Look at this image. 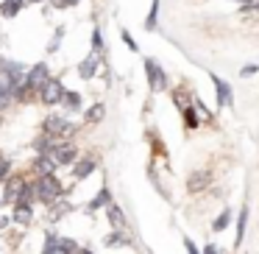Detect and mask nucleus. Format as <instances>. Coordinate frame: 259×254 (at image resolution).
<instances>
[{
  "label": "nucleus",
  "mask_w": 259,
  "mask_h": 254,
  "mask_svg": "<svg viewBox=\"0 0 259 254\" xmlns=\"http://www.w3.org/2000/svg\"><path fill=\"white\" fill-rule=\"evenodd\" d=\"M36 185V198H39L42 204H56L59 201V193H62V185H59V179L53 173H48V176H39V179L34 182Z\"/></svg>",
  "instance_id": "obj_1"
},
{
  "label": "nucleus",
  "mask_w": 259,
  "mask_h": 254,
  "mask_svg": "<svg viewBox=\"0 0 259 254\" xmlns=\"http://www.w3.org/2000/svg\"><path fill=\"white\" fill-rule=\"evenodd\" d=\"M45 134L51 137H73L75 134V126L70 123V120H64L62 115H48L45 118Z\"/></svg>",
  "instance_id": "obj_2"
},
{
  "label": "nucleus",
  "mask_w": 259,
  "mask_h": 254,
  "mask_svg": "<svg viewBox=\"0 0 259 254\" xmlns=\"http://www.w3.org/2000/svg\"><path fill=\"white\" fill-rule=\"evenodd\" d=\"M48 154H51V159L56 165H73L75 162V146L62 140V137H56V142H53V148Z\"/></svg>",
  "instance_id": "obj_3"
},
{
  "label": "nucleus",
  "mask_w": 259,
  "mask_h": 254,
  "mask_svg": "<svg viewBox=\"0 0 259 254\" xmlns=\"http://www.w3.org/2000/svg\"><path fill=\"white\" fill-rule=\"evenodd\" d=\"M64 87H62V81L59 79H48L45 84L39 87V98H42V103H48V106H56V103H62V98H64Z\"/></svg>",
  "instance_id": "obj_4"
},
{
  "label": "nucleus",
  "mask_w": 259,
  "mask_h": 254,
  "mask_svg": "<svg viewBox=\"0 0 259 254\" xmlns=\"http://www.w3.org/2000/svg\"><path fill=\"white\" fill-rule=\"evenodd\" d=\"M25 187H28V182L23 179V176H14V179L6 182V190H3V204H12V207H17L20 201H23L25 196Z\"/></svg>",
  "instance_id": "obj_5"
},
{
  "label": "nucleus",
  "mask_w": 259,
  "mask_h": 254,
  "mask_svg": "<svg viewBox=\"0 0 259 254\" xmlns=\"http://www.w3.org/2000/svg\"><path fill=\"white\" fill-rule=\"evenodd\" d=\"M145 76H148V84H151L153 92H162L164 87H167V76L159 67L156 59H145Z\"/></svg>",
  "instance_id": "obj_6"
},
{
  "label": "nucleus",
  "mask_w": 259,
  "mask_h": 254,
  "mask_svg": "<svg viewBox=\"0 0 259 254\" xmlns=\"http://www.w3.org/2000/svg\"><path fill=\"white\" fill-rule=\"evenodd\" d=\"M51 79L48 76V64L45 62H39V64H34V67H28V73H25V87H28V92H39V87L45 84V81Z\"/></svg>",
  "instance_id": "obj_7"
},
{
  "label": "nucleus",
  "mask_w": 259,
  "mask_h": 254,
  "mask_svg": "<svg viewBox=\"0 0 259 254\" xmlns=\"http://www.w3.org/2000/svg\"><path fill=\"white\" fill-rule=\"evenodd\" d=\"M0 73L9 76V79H12L14 84L20 87V84L25 81V73H28V70H25L20 62H12V59H0Z\"/></svg>",
  "instance_id": "obj_8"
},
{
  "label": "nucleus",
  "mask_w": 259,
  "mask_h": 254,
  "mask_svg": "<svg viewBox=\"0 0 259 254\" xmlns=\"http://www.w3.org/2000/svg\"><path fill=\"white\" fill-rule=\"evenodd\" d=\"M106 215H109V224H112V229H117V232H125L128 229V221H125V212L117 207V204H109L106 207Z\"/></svg>",
  "instance_id": "obj_9"
},
{
  "label": "nucleus",
  "mask_w": 259,
  "mask_h": 254,
  "mask_svg": "<svg viewBox=\"0 0 259 254\" xmlns=\"http://www.w3.org/2000/svg\"><path fill=\"white\" fill-rule=\"evenodd\" d=\"M212 84H214V90H218V103L220 106H231V103H234V98H231V87L214 73H212Z\"/></svg>",
  "instance_id": "obj_10"
},
{
  "label": "nucleus",
  "mask_w": 259,
  "mask_h": 254,
  "mask_svg": "<svg viewBox=\"0 0 259 254\" xmlns=\"http://www.w3.org/2000/svg\"><path fill=\"white\" fill-rule=\"evenodd\" d=\"M98 64H101V56H98V53H90V56L78 64V76H81V79H92L95 70H98Z\"/></svg>",
  "instance_id": "obj_11"
},
{
  "label": "nucleus",
  "mask_w": 259,
  "mask_h": 254,
  "mask_svg": "<svg viewBox=\"0 0 259 254\" xmlns=\"http://www.w3.org/2000/svg\"><path fill=\"white\" fill-rule=\"evenodd\" d=\"M34 170H36V176H48V173L56 170V162L51 159V154H39L36 162H34Z\"/></svg>",
  "instance_id": "obj_12"
},
{
  "label": "nucleus",
  "mask_w": 259,
  "mask_h": 254,
  "mask_svg": "<svg viewBox=\"0 0 259 254\" xmlns=\"http://www.w3.org/2000/svg\"><path fill=\"white\" fill-rule=\"evenodd\" d=\"M103 243H106V246H131V237L125 235V232H117V229H114L112 235L103 237Z\"/></svg>",
  "instance_id": "obj_13"
},
{
  "label": "nucleus",
  "mask_w": 259,
  "mask_h": 254,
  "mask_svg": "<svg viewBox=\"0 0 259 254\" xmlns=\"http://www.w3.org/2000/svg\"><path fill=\"white\" fill-rule=\"evenodd\" d=\"M14 224H31V204H17V207H14Z\"/></svg>",
  "instance_id": "obj_14"
},
{
  "label": "nucleus",
  "mask_w": 259,
  "mask_h": 254,
  "mask_svg": "<svg viewBox=\"0 0 259 254\" xmlns=\"http://www.w3.org/2000/svg\"><path fill=\"white\" fill-rule=\"evenodd\" d=\"M109 204H112V193H109V187H101V193L90 201V209H101V207H109Z\"/></svg>",
  "instance_id": "obj_15"
},
{
  "label": "nucleus",
  "mask_w": 259,
  "mask_h": 254,
  "mask_svg": "<svg viewBox=\"0 0 259 254\" xmlns=\"http://www.w3.org/2000/svg\"><path fill=\"white\" fill-rule=\"evenodd\" d=\"M245 224H248V207L240 209V221H237V235H234V246L242 243V235H245Z\"/></svg>",
  "instance_id": "obj_16"
},
{
  "label": "nucleus",
  "mask_w": 259,
  "mask_h": 254,
  "mask_svg": "<svg viewBox=\"0 0 259 254\" xmlns=\"http://www.w3.org/2000/svg\"><path fill=\"white\" fill-rule=\"evenodd\" d=\"M23 9V0H3V6H0V14L3 17H14V14Z\"/></svg>",
  "instance_id": "obj_17"
},
{
  "label": "nucleus",
  "mask_w": 259,
  "mask_h": 254,
  "mask_svg": "<svg viewBox=\"0 0 259 254\" xmlns=\"http://www.w3.org/2000/svg\"><path fill=\"white\" fill-rule=\"evenodd\" d=\"M92 170H95V159H81V162H75V176L78 179H87Z\"/></svg>",
  "instance_id": "obj_18"
},
{
  "label": "nucleus",
  "mask_w": 259,
  "mask_h": 254,
  "mask_svg": "<svg viewBox=\"0 0 259 254\" xmlns=\"http://www.w3.org/2000/svg\"><path fill=\"white\" fill-rule=\"evenodd\" d=\"M62 106L64 109H70V112H75V109H78L81 106V95H78V92H64V98H62Z\"/></svg>",
  "instance_id": "obj_19"
},
{
  "label": "nucleus",
  "mask_w": 259,
  "mask_h": 254,
  "mask_svg": "<svg viewBox=\"0 0 259 254\" xmlns=\"http://www.w3.org/2000/svg\"><path fill=\"white\" fill-rule=\"evenodd\" d=\"M229 224H231V209H223V212L214 218V226H212V229H214V232H223Z\"/></svg>",
  "instance_id": "obj_20"
},
{
  "label": "nucleus",
  "mask_w": 259,
  "mask_h": 254,
  "mask_svg": "<svg viewBox=\"0 0 259 254\" xmlns=\"http://www.w3.org/2000/svg\"><path fill=\"white\" fill-rule=\"evenodd\" d=\"M103 115H106V106H103V103H95V106H92L90 112H87V123H98V120H101Z\"/></svg>",
  "instance_id": "obj_21"
},
{
  "label": "nucleus",
  "mask_w": 259,
  "mask_h": 254,
  "mask_svg": "<svg viewBox=\"0 0 259 254\" xmlns=\"http://www.w3.org/2000/svg\"><path fill=\"white\" fill-rule=\"evenodd\" d=\"M206 179H209L206 170H203V173H192L190 176V190H201V187H206Z\"/></svg>",
  "instance_id": "obj_22"
},
{
  "label": "nucleus",
  "mask_w": 259,
  "mask_h": 254,
  "mask_svg": "<svg viewBox=\"0 0 259 254\" xmlns=\"http://www.w3.org/2000/svg\"><path fill=\"white\" fill-rule=\"evenodd\" d=\"M156 17H159V0H153V3H151V14H148V20H145V28L148 31L156 28Z\"/></svg>",
  "instance_id": "obj_23"
},
{
  "label": "nucleus",
  "mask_w": 259,
  "mask_h": 254,
  "mask_svg": "<svg viewBox=\"0 0 259 254\" xmlns=\"http://www.w3.org/2000/svg\"><path fill=\"white\" fill-rule=\"evenodd\" d=\"M59 248L67 254H75L78 251V246H75V240H70V237H59Z\"/></svg>",
  "instance_id": "obj_24"
},
{
  "label": "nucleus",
  "mask_w": 259,
  "mask_h": 254,
  "mask_svg": "<svg viewBox=\"0 0 259 254\" xmlns=\"http://www.w3.org/2000/svg\"><path fill=\"white\" fill-rule=\"evenodd\" d=\"M184 123H187V129H195V126H198V118H195V109H192V106L184 109Z\"/></svg>",
  "instance_id": "obj_25"
},
{
  "label": "nucleus",
  "mask_w": 259,
  "mask_h": 254,
  "mask_svg": "<svg viewBox=\"0 0 259 254\" xmlns=\"http://www.w3.org/2000/svg\"><path fill=\"white\" fill-rule=\"evenodd\" d=\"M62 37H64V28H59L56 34H53L51 45H48V53H56V51H59V45H62Z\"/></svg>",
  "instance_id": "obj_26"
},
{
  "label": "nucleus",
  "mask_w": 259,
  "mask_h": 254,
  "mask_svg": "<svg viewBox=\"0 0 259 254\" xmlns=\"http://www.w3.org/2000/svg\"><path fill=\"white\" fill-rule=\"evenodd\" d=\"M101 51H103V42H101V28H95V31H92V53H98V56H101Z\"/></svg>",
  "instance_id": "obj_27"
},
{
  "label": "nucleus",
  "mask_w": 259,
  "mask_h": 254,
  "mask_svg": "<svg viewBox=\"0 0 259 254\" xmlns=\"http://www.w3.org/2000/svg\"><path fill=\"white\" fill-rule=\"evenodd\" d=\"M256 73H259V64H245V67L240 70V76H245V79L248 76H256Z\"/></svg>",
  "instance_id": "obj_28"
},
{
  "label": "nucleus",
  "mask_w": 259,
  "mask_h": 254,
  "mask_svg": "<svg viewBox=\"0 0 259 254\" xmlns=\"http://www.w3.org/2000/svg\"><path fill=\"white\" fill-rule=\"evenodd\" d=\"M9 168H12V162H9L6 157H0V179H6V173H9Z\"/></svg>",
  "instance_id": "obj_29"
},
{
  "label": "nucleus",
  "mask_w": 259,
  "mask_h": 254,
  "mask_svg": "<svg viewBox=\"0 0 259 254\" xmlns=\"http://www.w3.org/2000/svg\"><path fill=\"white\" fill-rule=\"evenodd\" d=\"M184 248H187V254H201V248H198L190 237H184Z\"/></svg>",
  "instance_id": "obj_30"
},
{
  "label": "nucleus",
  "mask_w": 259,
  "mask_h": 254,
  "mask_svg": "<svg viewBox=\"0 0 259 254\" xmlns=\"http://www.w3.org/2000/svg\"><path fill=\"white\" fill-rule=\"evenodd\" d=\"M123 42H125V45L131 48V51H140V48H137V42H134V37H131L128 31H123Z\"/></svg>",
  "instance_id": "obj_31"
},
{
  "label": "nucleus",
  "mask_w": 259,
  "mask_h": 254,
  "mask_svg": "<svg viewBox=\"0 0 259 254\" xmlns=\"http://www.w3.org/2000/svg\"><path fill=\"white\" fill-rule=\"evenodd\" d=\"M12 98H14V95H9V92H3V90H0V109H6Z\"/></svg>",
  "instance_id": "obj_32"
},
{
  "label": "nucleus",
  "mask_w": 259,
  "mask_h": 254,
  "mask_svg": "<svg viewBox=\"0 0 259 254\" xmlns=\"http://www.w3.org/2000/svg\"><path fill=\"white\" fill-rule=\"evenodd\" d=\"M173 101H176V103H179V106H181V109H187V98H184V95H181V92H176V95H173Z\"/></svg>",
  "instance_id": "obj_33"
},
{
  "label": "nucleus",
  "mask_w": 259,
  "mask_h": 254,
  "mask_svg": "<svg viewBox=\"0 0 259 254\" xmlns=\"http://www.w3.org/2000/svg\"><path fill=\"white\" fill-rule=\"evenodd\" d=\"M201 254H220V251H218V246H212V243H209V246H203Z\"/></svg>",
  "instance_id": "obj_34"
},
{
  "label": "nucleus",
  "mask_w": 259,
  "mask_h": 254,
  "mask_svg": "<svg viewBox=\"0 0 259 254\" xmlns=\"http://www.w3.org/2000/svg\"><path fill=\"white\" fill-rule=\"evenodd\" d=\"M6 224H9V218L6 215H0V229H6Z\"/></svg>",
  "instance_id": "obj_35"
},
{
  "label": "nucleus",
  "mask_w": 259,
  "mask_h": 254,
  "mask_svg": "<svg viewBox=\"0 0 259 254\" xmlns=\"http://www.w3.org/2000/svg\"><path fill=\"white\" fill-rule=\"evenodd\" d=\"M78 254H92V251H87V248H81V251Z\"/></svg>",
  "instance_id": "obj_36"
},
{
  "label": "nucleus",
  "mask_w": 259,
  "mask_h": 254,
  "mask_svg": "<svg viewBox=\"0 0 259 254\" xmlns=\"http://www.w3.org/2000/svg\"><path fill=\"white\" fill-rule=\"evenodd\" d=\"M234 3H251V0H234Z\"/></svg>",
  "instance_id": "obj_37"
},
{
  "label": "nucleus",
  "mask_w": 259,
  "mask_h": 254,
  "mask_svg": "<svg viewBox=\"0 0 259 254\" xmlns=\"http://www.w3.org/2000/svg\"><path fill=\"white\" fill-rule=\"evenodd\" d=\"M0 207H3V198H0Z\"/></svg>",
  "instance_id": "obj_38"
},
{
  "label": "nucleus",
  "mask_w": 259,
  "mask_h": 254,
  "mask_svg": "<svg viewBox=\"0 0 259 254\" xmlns=\"http://www.w3.org/2000/svg\"><path fill=\"white\" fill-rule=\"evenodd\" d=\"M31 3H39V0H31Z\"/></svg>",
  "instance_id": "obj_39"
}]
</instances>
